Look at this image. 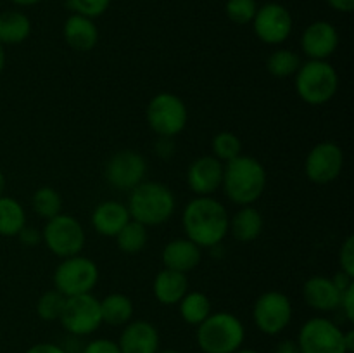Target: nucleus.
<instances>
[{
  "label": "nucleus",
  "instance_id": "1",
  "mask_svg": "<svg viewBox=\"0 0 354 353\" xmlns=\"http://www.w3.org/2000/svg\"><path fill=\"white\" fill-rule=\"evenodd\" d=\"M182 227L185 237L201 249H213L228 235L230 215L213 196H196L183 208Z\"/></svg>",
  "mask_w": 354,
  "mask_h": 353
},
{
  "label": "nucleus",
  "instance_id": "2",
  "mask_svg": "<svg viewBox=\"0 0 354 353\" xmlns=\"http://www.w3.org/2000/svg\"><path fill=\"white\" fill-rule=\"evenodd\" d=\"M268 183L266 170L254 156L241 154L223 166L225 196L237 206H252L263 196Z\"/></svg>",
  "mask_w": 354,
  "mask_h": 353
},
{
  "label": "nucleus",
  "instance_id": "3",
  "mask_svg": "<svg viewBox=\"0 0 354 353\" xmlns=\"http://www.w3.org/2000/svg\"><path fill=\"white\" fill-rule=\"evenodd\" d=\"M131 220L140 221L145 227H158L173 217L176 199L166 183L144 180L130 190L127 204Z\"/></svg>",
  "mask_w": 354,
  "mask_h": 353
},
{
  "label": "nucleus",
  "instance_id": "4",
  "mask_svg": "<svg viewBox=\"0 0 354 353\" xmlns=\"http://www.w3.org/2000/svg\"><path fill=\"white\" fill-rule=\"evenodd\" d=\"M244 339V324L230 311H211L209 317L197 325L196 341L203 353H235L242 348Z\"/></svg>",
  "mask_w": 354,
  "mask_h": 353
},
{
  "label": "nucleus",
  "instance_id": "5",
  "mask_svg": "<svg viewBox=\"0 0 354 353\" xmlns=\"http://www.w3.org/2000/svg\"><path fill=\"white\" fill-rule=\"evenodd\" d=\"M296 93L310 106H324L330 102L339 90V75L328 61L308 59L294 75Z\"/></svg>",
  "mask_w": 354,
  "mask_h": 353
},
{
  "label": "nucleus",
  "instance_id": "6",
  "mask_svg": "<svg viewBox=\"0 0 354 353\" xmlns=\"http://www.w3.org/2000/svg\"><path fill=\"white\" fill-rule=\"evenodd\" d=\"M147 125L159 138H173L185 130L189 123L187 104L171 92H159L149 100Z\"/></svg>",
  "mask_w": 354,
  "mask_h": 353
},
{
  "label": "nucleus",
  "instance_id": "7",
  "mask_svg": "<svg viewBox=\"0 0 354 353\" xmlns=\"http://www.w3.org/2000/svg\"><path fill=\"white\" fill-rule=\"evenodd\" d=\"M85 241L86 235L83 225L68 213H59L54 218H48L41 230V242L45 248L61 260L82 255Z\"/></svg>",
  "mask_w": 354,
  "mask_h": 353
},
{
  "label": "nucleus",
  "instance_id": "8",
  "mask_svg": "<svg viewBox=\"0 0 354 353\" xmlns=\"http://www.w3.org/2000/svg\"><path fill=\"white\" fill-rule=\"evenodd\" d=\"M52 280H54V289L64 294L66 298L88 294L99 282V266L93 260L83 255L69 256L61 260V263L55 266Z\"/></svg>",
  "mask_w": 354,
  "mask_h": 353
},
{
  "label": "nucleus",
  "instance_id": "9",
  "mask_svg": "<svg viewBox=\"0 0 354 353\" xmlns=\"http://www.w3.org/2000/svg\"><path fill=\"white\" fill-rule=\"evenodd\" d=\"M292 301L280 291H266L252 305L254 325L266 336H277L286 331L292 320Z\"/></svg>",
  "mask_w": 354,
  "mask_h": 353
},
{
  "label": "nucleus",
  "instance_id": "10",
  "mask_svg": "<svg viewBox=\"0 0 354 353\" xmlns=\"http://www.w3.org/2000/svg\"><path fill=\"white\" fill-rule=\"evenodd\" d=\"M296 343L301 353H348L344 331L327 317H313L304 322Z\"/></svg>",
  "mask_w": 354,
  "mask_h": 353
},
{
  "label": "nucleus",
  "instance_id": "11",
  "mask_svg": "<svg viewBox=\"0 0 354 353\" xmlns=\"http://www.w3.org/2000/svg\"><path fill=\"white\" fill-rule=\"evenodd\" d=\"M59 322L69 334L76 338L93 334L102 325L100 300H97L92 293L66 298Z\"/></svg>",
  "mask_w": 354,
  "mask_h": 353
},
{
  "label": "nucleus",
  "instance_id": "12",
  "mask_svg": "<svg viewBox=\"0 0 354 353\" xmlns=\"http://www.w3.org/2000/svg\"><path fill=\"white\" fill-rule=\"evenodd\" d=\"M344 170V152L335 142L325 141L313 145L304 159V173L308 180L325 185L341 176Z\"/></svg>",
  "mask_w": 354,
  "mask_h": 353
},
{
  "label": "nucleus",
  "instance_id": "13",
  "mask_svg": "<svg viewBox=\"0 0 354 353\" xmlns=\"http://www.w3.org/2000/svg\"><path fill=\"white\" fill-rule=\"evenodd\" d=\"M251 24L258 40L266 45H280L292 33L294 21L286 6L279 2H268L258 7Z\"/></svg>",
  "mask_w": 354,
  "mask_h": 353
},
{
  "label": "nucleus",
  "instance_id": "14",
  "mask_svg": "<svg viewBox=\"0 0 354 353\" xmlns=\"http://www.w3.org/2000/svg\"><path fill=\"white\" fill-rule=\"evenodd\" d=\"M145 175H147V161L140 152L130 149L111 156L104 170L107 183L120 190L135 189L138 183L144 182Z\"/></svg>",
  "mask_w": 354,
  "mask_h": 353
},
{
  "label": "nucleus",
  "instance_id": "15",
  "mask_svg": "<svg viewBox=\"0 0 354 353\" xmlns=\"http://www.w3.org/2000/svg\"><path fill=\"white\" fill-rule=\"evenodd\" d=\"M339 47V31L328 21H315L301 35V48L313 61H328Z\"/></svg>",
  "mask_w": 354,
  "mask_h": 353
},
{
  "label": "nucleus",
  "instance_id": "16",
  "mask_svg": "<svg viewBox=\"0 0 354 353\" xmlns=\"http://www.w3.org/2000/svg\"><path fill=\"white\" fill-rule=\"evenodd\" d=\"M223 166L225 163L214 158L213 154L194 159L187 170V183L190 190L196 196H213L218 189H221Z\"/></svg>",
  "mask_w": 354,
  "mask_h": 353
},
{
  "label": "nucleus",
  "instance_id": "17",
  "mask_svg": "<svg viewBox=\"0 0 354 353\" xmlns=\"http://www.w3.org/2000/svg\"><path fill=\"white\" fill-rule=\"evenodd\" d=\"M118 346L121 353H156L161 348V336L152 322L130 320L123 325Z\"/></svg>",
  "mask_w": 354,
  "mask_h": 353
},
{
  "label": "nucleus",
  "instance_id": "18",
  "mask_svg": "<svg viewBox=\"0 0 354 353\" xmlns=\"http://www.w3.org/2000/svg\"><path fill=\"white\" fill-rule=\"evenodd\" d=\"M161 260L165 269L189 273L203 262V249L190 239L178 237L165 246Z\"/></svg>",
  "mask_w": 354,
  "mask_h": 353
},
{
  "label": "nucleus",
  "instance_id": "19",
  "mask_svg": "<svg viewBox=\"0 0 354 353\" xmlns=\"http://www.w3.org/2000/svg\"><path fill=\"white\" fill-rule=\"evenodd\" d=\"M341 294L330 277L325 275L310 277L303 286V298L308 307L322 314L337 310L341 303Z\"/></svg>",
  "mask_w": 354,
  "mask_h": 353
},
{
  "label": "nucleus",
  "instance_id": "20",
  "mask_svg": "<svg viewBox=\"0 0 354 353\" xmlns=\"http://www.w3.org/2000/svg\"><path fill=\"white\" fill-rule=\"evenodd\" d=\"M131 220L127 204L107 199L97 204L92 211V225L95 232L104 237H116L118 232Z\"/></svg>",
  "mask_w": 354,
  "mask_h": 353
},
{
  "label": "nucleus",
  "instance_id": "21",
  "mask_svg": "<svg viewBox=\"0 0 354 353\" xmlns=\"http://www.w3.org/2000/svg\"><path fill=\"white\" fill-rule=\"evenodd\" d=\"M64 42L75 52H90L99 42V30L93 19L71 14L62 26Z\"/></svg>",
  "mask_w": 354,
  "mask_h": 353
},
{
  "label": "nucleus",
  "instance_id": "22",
  "mask_svg": "<svg viewBox=\"0 0 354 353\" xmlns=\"http://www.w3.org/2000/svg\"><path fill=\"white\" fill-rule=\"evenodd\" d=\"M152 293L156 300L165 307L178 305L180 300L189 293V277L187 273L176 272V270H159L152 282Z\"/></svg>",
  "mask_w": 354,
  "mask_h": 353
},
{
  "label": "nucleus",
  "instance_id": "23",
  "mask_svg": "<svg viewBox=\"0 0 354 353\" xmlns=\"http://www.w3.org/2000/svg\"><path fill=\"white\" fill-rule=\"evenodd\" d=\"M263 215L254 206H241L230 218L228 232L234 235L239 242H252L261 235L263 232Z\"/></svg>",
  "mask_w": 354,
  "mask_h": 353
},
{
  "label": "nucleus",
  "instance_id": "24",
  "mask_svg": "<svg viewBox=\"0 0 354 353\" xmlns=\"http://www.w3.org/2000/svg\"><path fill=\"white\" fill-rule=\"evenodd\" d=\"M100 314H102V324L123 327L133 320V301L123 293H111L100 300Z\"/></svg>",
  "mask_w": 354,
  "mask_h": 353
},
{
  "label": "nucleus",
  "instance_id": "25",
  "mask_svg": "<svg viewBox=\"0 0 354 353\" xmlns=\"http://www.w3.org/2000/svg\"><path fill=\"white\" fill-rule=\"evenodd\" d=\"M31 33L30 17L19 10H6L0 12V44L17 45L23 44Z\"/></svg>",
  "mask_w": 354,
  "mask_h": 353
},
{
  "label": "nucleus",
  "instance_id": "26",
  "mask_svg": "<svg viewBox=\"0 0 354 353\" xmlns=\"http://www.w3.org/2000/svg\"><path fill=\"white\" fill-rule=\"evenodd\" d=\"M26 225V211L23 204L10 196H0V235L17 237Z\"/></svg>",
  "mask_w": 354,
  "mask_h": 353
},
{
  "label": "nucleus",
  "instance_id": "27",
  "mask_svg": "<svg viewBox=\"0 0 354 353\" xmlns=\"http://www.w3.org/2000/svg\"><path fill=\"white\" fill-rule=\"evenodd\" d=\"M180 317L185 324L199 325L201 322L206 320L213 311L211 300L201 291H189L178 303Z\"/></svg>",
  "mask_w": 354,
  "mask_h": 353
},
{
  "label": "nucleus",
  "instance_id": "28",
  "mask_svg": "<svg viewBox=\"0 0 354 353\" xmlns=\"http://www.w3.org/2000/svg\"><path fill=\"white\" fill-rule=\"evenodd\" d=\"M149 227L142 225L140 221L130 220L114 239H116V244L120 248V251L127 253V255H137L142 249L147 246L149 241Z\"/></svg>",
  "mask_w": 354,
  "mask_h": 353
},
{
  "label": "nucleus",
  "instance_id": "29",
  "mask_svg": "<svg viewBox=\"0 0 354 353\" xmlns=\"http://www.w3.org/2000/svg\"><path fill=\"white\" fill-rule=\"evenodd\" d=\"M301 64H303V61H301L299 54H296L290 48H277L266 59V69L275 78H290V76L296 75Z\"/></svg>",
  "mask_w": 354,
  "mask_h": 353
},
{
  "label": "nucleus",
  "instance_id": "30",
  "mask_svg": "<svg viewBox=\"0 0 354 353\" xmlns=\"http://www.w3.org/2000/svg\"><path fill=\"white\" fill-rule=\"evenodd\" d=\"M31 208L38 217L45 218V220L54 218L55 215L62 213V196L54 187L44 185L35 190L33 197H31Z\"/></svg>",
  "mask_w": 354,
  "mask_h": 353
},
{
  "label": "nucleus",
  "instance_id": "31",
  "mask_svg": "<svg viewBox=\"0 0 354 353\" xmlns=\"http://www.w3.org/2000/svg\"><path fill=\"white\" fill-rule=\"evenodd\" d=\"M211 151L216 159L221 163H228L242 154V141L234 132H218L211 141Z\"/></svg>",
  "mask_w": 354,
  "mask_h": 353
},
{
  "label": "nucleus",
  "instance_id": "32",
  "mask_svg": "<svg viewBox=\"0 0 354 353\" xmlns=\"http://www.w3.org/2000/svg\"><path fill=\"white\" fill-rule=\"evenodd\" d=\"M66 296L59 293L57 289L45 291L37 301V315L45 322H55L59 320L64 308Z\"/></svg>",
  "mask_w": 354,
  "mask_h": 353
},
{
  "label": "nucleus",
  "instance_id": "33",
  "mask_svg": "<svg viewBox=\"0 0 354 353\" xmlns=\"http://www.w3.org/2000/svg\"><path fill=\"white\" fill-rule=\"evenodd\" d=\"M258 10L256 0H227L225 12L235 24H251Z\"/></svg>",
  "mask_w": 354,
  "mask_h": 353
},
{
  "label": "nucleus",
  "instance_id": "34",
  "mask_svg": "<svg viewBox=\"0 0 354 353\" xmlns=\"http://www.w3.org/2000/svg\"><path fill=\"white\" fill-rule=\"evenodd\" d=\"M111 6V0H68V7L73 10V14H80V16L95 17L102 16Z\"/></svg>",
  "mask_w": 354,
  "mask_h": 353
},
{
  "label": "nucleus",
  "instance_id": "35",
  "mask_svg": "<svg viewBox=\"0 0 354 353\" xmlns=\"http://www.w3.org/2000/svg\"><path fill=\"white\" fill-rule=\"evenodd\" d=\"M339 265H341L342 272L348 275L354 277V237L348 235L346 241L342 242L341 249H339Z\"/></svg>",
  "mask_w": 354,
  "mask_h": 353
},
{
  "label": "nucleus",
  "instance_id": "36",
  "mask_svg": "<svg viewBox=\"0 0 354 353\" xmlns=\"http://www.w3.org/2000/svg\"><path fill=\"white\" fill-rule=\"evenodd\" d=\"M82 353H121L120 346H118L116 341L106 338L92 339L90 343H86L83 346Z\"/></svg>",
  "mask_w": 354,
  "mask_h": 353
},
{
  "label": "nucleus",
  "instance_id": "37",
  "mask_svg": "<svg viewBox=\"0 0 354 353\" xmlns=\"http://www.w3.org/2000/svg\"><path fill=\"white\" fill-rule=\"evenodd\" d=\"M339 308L342 310V314L346 315L349 322L354 320V284L349 286L344 293L341 294V303H339Z\"/></svg>",
  "mask_w": 354,
  "mask_h": 353
},
{
  "label": "nucleus",
  "instance_id": "38",
  "mask_svg": "<svg viewBox=\"0 0 354 353\" xmlns=\"http://www.w3.org/2000/svg\"><path fill=\"white\" fill-rule=\"evenodd\" d=\"M17 239H19L24 246H28V248H33L38 242H41V230H37V228L30 227V225L26 224L23 227V230L17 234Z\"/></svg>",
  "mask_w": 354,
  "mask_h": 353
},
{
  "label": "nucleus",
  "instance_id": "39",
  "mask_svg": "<svg viewBox=\"0 0 354 353\" xmlns=\"http://www.w3.org/2000/svg\"><path fill=\"white\" fill-rule=\"evenodd\" d=\"M24 353H68V350L54 345V343H37V345L30 346Z\"/></svg>",
  "mask_w": 354,
  "mask_h": 353
},
{
  "label": "nucleus",
  "instance_id": "40",
  "mask_svg": "<svg viewBox=\"0 0 354 353\" xmlns=\"http://www.w3.org/2000/svg\"><path fill=\"white\" fill-rule=\"evenodd\" d=\"M330 279H332V282L335 284V287L341 291V293H344V291L348 289L349 286H353V284H354V277L348 275V273L342 272V270H339V272L335 273L334 277H330Z\"/></svg>",
  "mask_w": 354,
  "mask_h": 353
},
{
  "label": "nucleus",
  "instance_id": "41",
  "mask_svg": "<svg viewBox=\"0 0 354 353\" xmlns=\"http://www.w3.org/2000/svg\"><path fill=\"white\" fill-rule=\"evenodd\" d=\"M327 3L337 12H351L354 9V0H327Z\"/></svg>",
  "mask_w": 354,
  "mask_h": 353
},
{
  "label": "nucleus",
  "instance_id": "42",
  "mask_svg": "<svg viewBox=\"0 0 354 353\" xmlns=\"http://www.w3.org/2000/svg\"><path fill=\"white\" fill-rule=\"evenodd\" d=\"M275 353H301V350L296 341H292V339H286V341H280L279 345H277Z\"/></svg>",
  "mask_w": 354,
  "mask_h": 353
},
{
  "label": "nucleus",
  "instance_id": "43",
  "mask_svg": "<svg viewBox=\"0 0 354 353\" xmlns=\"http://www.w3.org/2000/svg\"><path fill=\"white\" fill-rule=\"evenodd\" d=\"M344 343H346V348H348V353H351L354 350V331L349 329L348 332H344Z\"/></svg>",
  "mask_w": 354,
  "mask_h": 353
},
{
  "label": "nucleus",
  "instance_id": "44",
  "mask_svg": "<svg viewBox=\"0 0 354 353\" xmlns=\"http://www.w3.org/2000/svg\"><path fill=\"white\" fill-rule=\"evenodd\" d=\"M12 3H16V6H21V7H31V6H37V3H40L41 0H10Z\"/></svg>",
  "mask_w": 354,
  "mask_h": 353
},
{
  "label": "nucleus",
  "instance_id": "45",
  "mask_svg": "<svg viewBox=\"0 0 354 353\" xmlns=\"http://www.w3.org/2000/svg\"><path fill=\"white\" fill-rule=\"evenodd\" d=\"M3 68H6V48L0 44V75L3 73Z\"/></svg>",
  "mask_w": 354,
  "mask_h": 353
},
{
  "label": "nucleus",
  "instance_id": "46",
  "mask_svg": "<svg viewBox=\"0 0 354 353\" xmlns=\"http://www.w3.org/2000/svg\"><path fill=\"white\" fill-rule=\"evenodd\" d=\"M3 190H6V176H3L2 170H0V196H3Z\"/></svg>",
  "mask_w": 354,
  "mask_h": 353
},
{
  "label": "nucleus",
  "instance_id": "47",
  "mask_svg": "<svg viewBox=\"0 0 354 353\" xmlns=\"http://www.w3.org/2000/svg\"><path fill=\"white\" fill-rule=\"evenodd\" d=\"M156 353H182V352H178V350H173V348H165V350L159 348Z\"/></svg>",
  "mask_w": 354,
  "mask_h": 353
},
{
  "label": "nucleus",
  "instance_id": "48",
  "mask_svg": "<svg viewBox=\"0 0 354 353\" xmlns=\"http://www.w3.org/2000/svg\"><path fill=\"white\" fill-rule=\"evenodd\" d=\"M235 353H259V352H256V350L252 348H239Z\"/></svg>",
  "mask_w": 354,
  "mask_h": 353
}]
</instances>
